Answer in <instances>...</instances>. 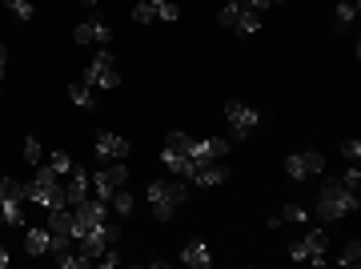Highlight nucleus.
I'll return each instance as SVG.
<instances>
[{"instance_id":"22","label":"nucleus","mask_w":361,"mask_h":269,"mask_svg":"<svg viewBox=\"0 0 361 269\" xmlns=\"http://www.w3.org/2000/svg\"><path fill=\"white\" fill-rule=\"evenodd\" d=\"M44 165H49V169H52V173H56V177L65 181V177H68V173H73V169H77V161H73V157H68V153H52V157H49V161H44Z\"/></svg>"},{"instance_id":"35","label":"nucleus","mask_w":361,"mask_h":269,"mask_svg":"<svg viewBox=\"0 0 361 269\" xmlns=\"http://www.w3.org/2000/svg\"><path fill=\"white\" fill-rule=\"evenodd\" d=\"M273 0H245V8H253V13H261V8H269Z\"/></svg>"},{"instance_id":"31","label":"nucleus","mask_w":361,"mask_h":269,"mask_svg":"<svg viewBox=\"0 0 361 269\" xmlns=\"http://www.w3.org/2000/svg\"><path fill=\"white\" fill-rule=\"evenodd\" d=\"M337 261H341V265H357V261H361V241H349Z\"/></svg>"},{"instance_id":"26","label":"nucleus","mask_w":361,"mask_h":269,"mask_svg":"<svg viewBox=\"0 0 361 269\" xmlns=\"http://www.w3.org/2000/svg\"><path fill=\"white\" fill-rule=\"evenodd\" d=\"M149 4H153V13L161 16V20H169V25H173V20H180V8L173 4V0H149Z\"/></svg>"},{"instance_id":"9","label":"nucleus","mask_w":361,"mask_h":269,"mask_svg":"<svg viewBox=\"0 0 361 269\" xmlns=\"http://www.w3.org/2000/svg\"><path fill=\"white\" fill-rule=\"evenodd\" d=\"M189 153H193V137H189V133H169V137H165V149H161V161H165L173 173H185V165H189Z\"/></svg>"},{"instance_id":"12","label":"nucleus","mask_w":361,"mask_h":269,"mask_svg":"<svg viewBox=\"0 0 361 269\" xmlns=\"http://www.w3.org/2000/svg\"><path fill=\"white\" fill-rule=\"evenodd\" d=\"M92 197V173L89 169H73V173H68V185H65V201L68 205H80V201H89Z\"/></svg>"},{"instance_id":"11","label":"nucleus","mask_w":361,"mask_h":269,"mask_svg":"<svg viewBox=\"0 0 361 269\" xmlns=\"http://www.w3.org/2000/svg\"><path fill=\"white\" fill-rule=\"evenodd\" d=\"M73 40L77 44H109L113 40V28H109V20H101V16H89V20H80L77 28H73Z\"/></svg>"},{"instance_id":"34","label":"nucleus","mask_w":361,"mask_h":269,"mask_svg":"<svg viewBox=\"0 0 361 269\" xmlns=\"http://www.w3.org/2000/svg\"><path fill=\"white\" fill-rule=\"evenodd\" d=\"M341 185H349V189H357V185H361V173H357V169H345V177H341Z\"/></svg>"},{"instance_id":"1","label":"nucleus","mask_w":361,"mask_h":269,"mask_svg":"<svg viewBox=\"0 0 361 269\" xmlns=\"http://www.w3.org/2000/svg\"><path fill=\"white\" fill-rule=\"evenodd\" d=\"M361 201H357V189H349L341 181H325L322 193H317V217L322 221H341L349 213H357Z\"/></svg>"},{"instance_id":"6","label":"nucleus","mask_w":361,"mask_h":269,"mask_svg":"<svg viewBox=\"0 0 361 269\" xmlns=\"http://www.w3.org/2000/svg\"><path fill=\"white\" fill-rule=\"evenodd\" d=\"M116 237H121V229H116V225H109V221H101V225H92V229L85 233V237H80L77 249H80L85 257H89L92 265H97V257H101L104 249H109V245L116 241Z\"/></svg>"},{"instance_id":"15","label":"nucleus","mask_w":361,"mask_h":269,"mask_svg":"<svg viewBox=\"0 0 361 269\" xmlns=\"http://www.w3.org/2000/svg\"><path fill=\"white\" fill-rule=\"evenodd\" d=\"M229 181V165L225 161H209V165H201L189 177V185H197V189H213V185H225Z\"/></svg>"},{"instance_id":"8","label":"nucleus","mask_w":361,"mask_h":269,"mask_svg":"<svg viewBox=\"0 0 361 269\" xmlns=\"http://www.w3.org/2000/svg\"><path fill=\"white\" fill-rule=\"evenodd\" d=\"M325 169V157L317 153V149H305V153H289L285 157V173H289V181H310L317 177Z\"/></svg>"},{"instance_id":"37","label":"nucleus","mask_w":361,"mask_h":269,"mask_svg":"<svg viewBox=\"0 0 361 269\" xmlns=\"http://www.w3.org/2000/svg\"><path fill=\"white\" fill-rule=\"evenodd\" d=\"M4 61H8V49H4V44H0V64H4Z\"/></svg>"},{"instance_id":"36","label":"nucleus","mask_w":361,"mask_h":269,"mask_svg":"<svg viewBox=\"0 0 361 269\" xmlns=\"http://www.w3.org/2000/svg\"><path fill=\"white\" fill-rule=\"evenodd\" d=\"M8 261H13V257H8V249H4V245H0V269L8 265Z\"/></svg>"},{"instance_id":"28","label":"nucleus","mask_w":361,"mask_h":269,"mask_svg":"<svg viewBox=\"0 0 361 269\" xmlns=\"http://www.w3.org/2000/svg\"><path fill=\"white\" fill-rule=\"evenodd\" d=\"M109 205H113L116 213H121V217H129V213H133V197H129L125 189H116L113 197H109Z\"/></svg>"},{"instance_id":"39","label":"nucleus","mask_w":361,"mask_h":269,"mask_svg":"<svg viewBox=\"0 0 361 269\" xmlns=\"http://www.w3.org/2000/svg\"><path fill=\"white\" fill-rule=\"evenodd\" d=\"M80 4H97V0H80Z\"/></svg>"},{"instance_id":"2","label":"nucleus","mask_w":361,"mask_h":269,"mask_svg":"<svg viewBox=\"0 0 361 269\" xmlns=\"http://www.w3.org/2000/svg\"><path fill=\"white\" fill-rule=\"evenodd\" d=\"M25 197L32 201V205H44V209L68 205V201H65V181L56 177L44 161H40V165H32V181L25 185Z\"/></svg>"},{"instance_id":"20","label":"nucleus","mask_w":361,"mask_h":269,"mask_svg":"<svg viewBox=\"0 0 361 269\" xmlns=\"http://www.w3.org/2000/svg\"><path fill=\"white\" fill-rule=\"evenodd\" d=\"M25 249L32 257H44L49 253V225H44V229H40V225H32V229L25 233Z\"/></svg>"},{"instance_id":"33","label":"nucleus","mask_w":361,"mask_h":269,"mask_svg":"<svg viewBox=\"0 0 361 269\" xmlns=\"http://www.w3.org/2000/svg\"><path fill=\"white\" fill-rule=\"evenodd\" d=\"M341 153H345L349 161H357V157H361V141H357V137H349V141H341Z\"/></svg>"},{"instance_id":"23","label":"nucleus","mask_w":361,"mask_h":269,"mask_svg":"<svg viewBox=\"0 0 361 269\" xmlns=\"http://www.w3.org/2000/svg\"><path fill=\"white\" fill-rule=\"evenodd\" d=\"M56 265H61V269H89L92 261L80 253V249H77V253H73V249H65V253H56Z\"/></svg>"},{"instance_id":"40","label":"nucleus","mask_w":361,"mask_h":269,"mask_svg":"<svg viewBox=\"0 0 361 269\" xmlns=\"http://www.w3.org/2000/svg\"><path fill=\"white\" fill-rule=\"evenodd\" d=\"M273 4H281V0H273Z\"/></svg>"},{"instance_id":"14","label":"nucleus","mask_w":361,"mask_h":269,"mask_svg":"<svg viewBox=\"0 0 361 269\" xmlns=\"http://www.w3.org/2000/svg\"><path fill=\"white\" fill-rule=\"evenodd\" d=\"M225 153H229V141H221V137H205V141H193L189 161H197V169H201V165H209V161H225Z\"/></svg>"},{"instance_id":"16","label":"nucleus","mask_w":361,"mask_h":269,"mask_svg":"<svg viewBox=\"0 0 361 269\" xmlns=\"http://www.w3.org/2000/svg\"><path fill=\"white\" fill-rule=\"evenodd\" d=\"M180 265H189V269H209V265H213V253H209V245L189 241L185 249H180Z\"/></svg>"},{"instance_id":"32","label":"nucleus","mask_w":361,"mask_h":269,"mask_svg":"<svg viewBox=\"0 0 361 269\" xmlns=\"http://www.w3.org/2000/svg\"><path fill=\"white\" fill-rule=\"evenodd\" d=\"M97 265H104V269H113V265H121V253H116L113 245H109V249H104V253L97 257Z\"/></svg>"},{"instance_id":"17","label":"nucleus","mask_w":361,"mask_h":269,"mask_svg":"<svg viewBox=\"0 0 361 269\" xmlns=\"http://www.w3.org/2000/svg\"><path fill=\"white\" fill-rule=\"evenodd\" d=\"M25 197H0V225H25Z\"/></svg>"},{"instance_id":"29","label":"nucleus","mask_w":361,"mask_h":269,"mask_svg":"<svg viewBox=\"0 0 361 269\" xmlns=\"http://www.w3.org/2000/svg\"><path fill=\"white\" fill-rule=\"evenodd\" d=\"M25 161H28V165H40V161H44V149H40L37 137H28V141H25Z\"/></svg>"},{"instance_id":"3","label":"nucleus","mask_w":361,"mask_h":269,"mask_svg":"<svg viewBox=\"0 0 361 269\" xmlns=\"http://www.w3.org/2000/svg\"><path fill=\"white\" fill-rule=\"evenodd\" d=\"M189 181H153L149 185V205H153V217L157 221H169L177 213V205L189 201Z\"/></svg>"},{"instance_id":"13","label":"nucleus","mask_w":361,"mask_h":269,"mask_svg":"<svg viewBox=\"0 0 361 269\" xmlns=\"http://www.w3.org/2000/svg\"><path fill=\"white\" fill-rule=\"evenodd\" d=\"M92 149H97L101 161H121V157H129V141H125L121 133H109V128L97 133V145H92Z\"/></svg>"},{"instance_id":"5","label":"nucleus","mask_w":361,"mask_h":269,"mask_svg":"<svg viewBox=\"0 0 361 269\" xmlns=\"http://www.w3.org/2000/svg\"><path fill=\"white\" fill-rule=\"evenodd\" d=\"M125 181H129V165H125V161H113L109 169H97V173H92V197H97V201H109Z\"/></svg>"},{"instance_id":"24","label":"nucleus","mask_w":361,"mask_h":269,"mask_svg":"<svg viewBox=\"0 0 361 269\" xmlns=\"http://www.w3.org/2000/svg\"><path fill=\"white\" fill-rule=\"evenodd\" d=\"M241 8H245V0H225V8L217 13V25L221 28H233V20L241 16Z\"/></svg>"},{"instance_id":"4","label":"nucleus","mask_w":361,"mask_h":269,"mask_svg":"<svg viewBox=\"0 0 361 269\" xmlns=\"http://www.w3.org/2000/svg\"><path fill=\"white\" fill-rule=\"evenodd\" d=\"M80 80L92 85V89H116V85H121V73H116V61H113V52H109V44L85 64V77Z\"/></svg>"},{"instance_id":"19","label":"nucleus","mask_w":361,"mask_h":269,"mask_svg":"<svg viewBox=\"0 0 361 269\" xmlns=\"http://www.w3.org/2000/svg\"><path fill=\"white\" fill-rule=\"evenodd\" d=\"M357 13H361V0H341V4H337V13H334V32H345Z\"/></svg>"},{"instance_id":"7","label":"nucleus","mask_w":361,"mask_h":269,"mask_svg":"<svg viewBox=\"0 0 361 269\" xmlns=\"http://www.w3.org/2000/svg\"><path fill=\"white\" fill-rule=\"evenodd\" d=\"M225 116H229L233 141H245L249 133L261 125V113H257V109H249L245 101H225Z\"/></svg>"},{"instance_id":"27","label":"nucleus","mask_w":361,"mask_h":269,"mask_svg":"<svg viewBox=\"0 0 361 269\" xmlns=\"http://www.w3.org/2000/svg\"><path fill=\"white\" fill-rule=\"evenodd\" d=\"M277 217H281V221H293V225H305V221H310V209H305V205H285Z\"/></svg>"},{"instance_id":"10","label":"nucleus","mask_w":361,"mask_h":269,"mask_svg":"<svg viewBox=\"0 0 361 269\" xmlns=\"http://www.w3.org/2000/svg\"><path fill=\"white\" fill-rule=\"evenodd\" d=\"M289 261H313V265H322L325 261V233L322 229H310L301 241L289 249Z\"/></svg>"},{"instance_id":"38","label":"nucleus","mask_w":361,"mask_h":269,"mask_svg":"<svg viewBox=\"0 0 361 269\" xmlns=\"http://www.w3.org/2000/svg\"><path fill=\"white\" fill-rule=\"evenodd\" d=\"M0 80H4V64H0Z\"/></svg>"},{"instance_id":"25","label":"nucleus","mask_w":361,"mask_h":269,"mask_svg":"<svg viewBox=\"0 0 361 269\" xmlns=\"http://www.w3.org/2000/svg\"><path fill=\"white\" fill-rule=\"evenodd\" d=\"M4 8H8V13L16 16V20H32V13H37V8H32V0H4Z\"/></svg>"},{"instance_id":"18","label":"nucleus","mask_w":361,"mask_h":269,"mask_svg":"<svg viewBox=\"0 0 361 269\" xmlns=\"http://www.w3.org/2000/svg\"><path fill=\"white\" fill-rule=\"evenodd\" d=\"M68 101L77 104V109H97V92H92V85H85V80H73V85H68Z\"/></svg>"},{"instance_id":"30","label":"nucleus","mask_w":361,"mask_h":269,"mask_svg":"<svg viewBox=\"0 0 361 269\" xmlns=\"http://www.w3.org/2000/svg\"><path fill=\"white\" fill-rule=\"evenodd\" d=\"M133 20H137V25H153V20H157L153 4H149V0H141V4H137V8H133Z\"/></svg>"},{"instance_id":"21","label":"nucleus","mask_w":361,"mask_h":269,"mask_svg":"<svg viewBox=\"0 0 361 269\" xmlns=\"http://www.w3.org/2000/svg\"><path fill=\"white\" fill-rule=\"evenodd\" d=\"M233 32H237V37H253V32H261V16L253 13V8H241V16L233 20Z\"/></svg>"}]
</instances>
